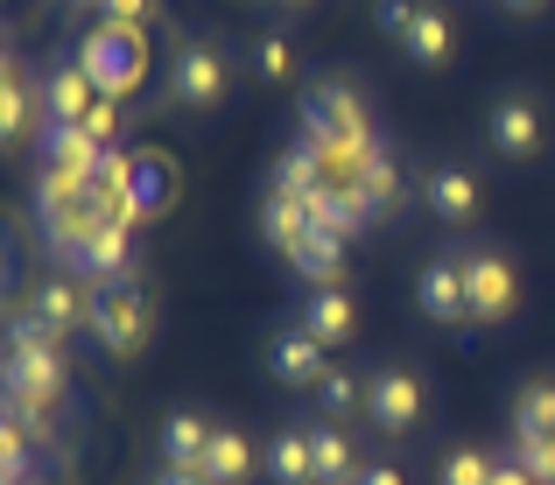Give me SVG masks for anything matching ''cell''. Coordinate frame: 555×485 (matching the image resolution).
<instances>
[{
    "label": "cell",
    "mask_w": 555,
    "mask_h": 485,
    "mask_svg": "<svg viewBox=\"0 0 555 485\" xmlns=\"http://www.w3.org/2000/svg\"><path fill=\"white\" fill-rule=\"evenodd\" d=\"M64 387H70V366H64L56 331L14 317V331H8V416H22L28 430H42V416L64 401Z\"/></svg>",
    "instance_id": "6da1fadb"
},
{
    "label": "cell",
    "mask_w": 555,
    "mask_h": 485,
    "mask_svg": "<svg viewBox=\"0 0 555 485\" xmlns=\"http://www.w3.org/2000/svg\"><path fill=\"white\" fill-rule=\"evenodd\" d=\"M296 127L302 135L296 141H310V149H373V106H366V92H359L352 78H317L310 92H302V113H296Z\"/></svg>",
    "instance_id": "7a4b0ae2"
},
{
    "label": "cell",
    "mask_w": 555,
    "mask_h": 485,
    "mask_svg": "<svg viewBox=\"0 0 555 485\" xmlns=\"http://www.w3.org/2000/svg\"><path fill=\"white\" fill-rule=\"evenodd\" d=\"M106 218H113V204H106V190H99L92 176H70V169H42L36 176V226H42V240H50L56 254H70V246H78L92 226H106Z\"/></svg>",
    "instance_id": "3957f363"
},
{
    "label": "cell",
    "mask_w": 555,
    "mask_h": 485,
    "mask_svg": "<svg viewBox=\"0 0 555 485\" xmlns=\"http://www.w3.org/2000/svg\"><path fill=\"white\" fill-rule=\"evenodd\" d=\"M92 337H99V352H113V359L149 352V337H155V296L134 282V275H120V282H92Z\"/></svg>",
    "instance_id": "277c9868"
},
{
    "label": "cell",
    "mask_w": 555,
    "mask_h": 485,
    "mask_svg": "<svg viewBox=\"0 0 555 485\" xmlns=\"http://www.w3.org/2000/svg\"><path fill=\"white\" fill-rule=\"evenodd\" d=\"M78 64L92 71L99 99H127L149 71V28H120V22H99L92 36L78 42Z\"/></svg>",
    "instance_id": "5b68a950"
},
{
    "label": "cell",
    "mask_w": 555,
    "mask_h": 485,
    "mask_svg": "<svg viewBox=\"0 0 555 485\" xmlns=\"http://www.w3.org/2000/svg\"><path fill=\"white\" fill-rule=\"evenodd\" d=\"M457 268H464V296H472V323L514 317L520 282H514V260H506L500 246H492V240H464L457 246Z\"/></svg>",
    "instance_id": "8992f818"
},
{
    "label": "cell",
    "mask_w": 555,
    "mask_h": 485,
    "mask_svg": "<svg viewBox=\"0 0 555 485\" xmlns=\"http://www.w3.org/2000/svg\"><path fill=\"white\" fill-rule=\"evenodd\" d=\"M225 85H232L225 50H218L211 36H197V42H183V50L169 56V85H163V99H169V106H183V113H211L218 99H225Z\"/></svg>",
    "instance_id": "52a82bcc"
},
{
    "label": "cell",
    "mask_w": 555,
    "mask_h": 485,
    "mask_svg": "<svg viewBox=\"0 0 555 485\" xmlns=\"http://www.w3.org/2000/svg\"><path fill=\"white\" fill-rule=\"evenodd\" d=\"M36 99H42V127H85V113L99 106V85H92V71L78 64V50L42 64Z\"/></svg>",
    "instance_id": "ba28073f"
},
{
    "label": "cell",
    "mask_w": 555,
    "mask_h": 485,
    "mask_svg": "<svg viewBox=\"0 0 555 485\" xmlns=\"http://www.w3.org/2000/svg\"><path fill=\"white\" fill-rule=\"evenodd\" d=\"M366 422L379 436H408L422 422V380L408 366H373L366 373Z\"/></svg>",
    "instance_id": "9c48e42d"
},
{
    "label": "cell",
    "mask_w": 555,
    "mask_h": 485,
    "mask_svg": "<svg viewBox=\"0 0 555 485\" xmlns=\"http://www.w3.org/2000/svg\"><path fill=\"white\" fill-rule=\"evenodd\" d=\"M486 135H492V155L500 162H534L542 155V106H534V92H500L492 99Z\"/></svg>",
    "instance_id": "30bf717a"
},
{
    "label": "cell",
    "mask_w": 555,
    "mask_h": 485,
    "mask_svg": "<svg viewBox=\"0 0 555 485\" xmlns=\"http://www.w3.org/2000/svg\"><path fill=\"white\" fill-rule=\"evenodd\" d=\"M22 317L42 323V331H56V337H70L78 323H92V282H85V275H50V282L28 289Z\"/></svg>",
    "instance_id": "8fae6325"
},
{
    "label": "cell",
    "mask_w": 555,
    "mask_h": 485,
    "mask_svg": "<svg viewBox=\"0 0 555 485\" xmlns=\"http://www.w3.org/2000/svg\"><path fill=\"white\" fill-rule=\"evenodd\" d=\"M415 310L436 317V323H472V296H464V268H457V246L422 260L415 275Z\"/></svg>",
    "instance_id": "7c38bea8"
},
{
    "label": "cell",
    "mask_w": 555,
    "mask_h": 485,
    "mask_svg": "<svg viewBox=\"0 0 555 485\" xmlns=\"http://www.w3.org/2000/svg\"><path fill=\"white\" fill-rule=\"evenodd\" d=\"M127 260H134V226L127 218H106V226H92L78 246L64 254L70 275H85V282H120Z\"/></svg>",
    "instance_id": "4fadbf2b"
},
{
    "label": "cell",
    "mask_w": 555,
    "mask_h": 485,
    "mask_svg": "<svg viewBox=\"0 0 555 485\" xmlns=\"http://www.w3.org/2000/svg\"><path fill=\"white\" fill-rule=\"evenodd\" d=\"M268 373H274V380H282V387H296V394H310V387H317V380H324V373H331V359H324V345H317V337H310V331H302V323H296V317H288V323H282V331H274V337H268Z\"/></svg>",
    "instance_id": "5bb4252c"
},
{
    "label": "cell",
    "mask_w": 555,
    "mask_h": 485,
    "mask_svg": "<svg viewBox=\"0 0 555 485\" xmlns=\"http://www.w3.org/2000/svg\"><path fill=\"white\" fill-rule=\"evenodd\" d=\"M296 323L317 337L324 352H338V345H352V331H359V310H352V296H345L338 282H324V289H302V303H296Z\"/></svg>",
    "instance_id": "9a60e30c"
},
{
    "label": "cell",
    "mask_w": 555,
    "mask_h": 485,
    "mask_svg": "<svg viewBox=\"0 0 555 485\" xmlns=\"http://www.w3.org/2000/svg\"><path fill=\"white\" fill-rule=\"evenodd\" d=\"M169 190H177L169 155H127V169H120V212H127V226L155 218V212L169 204Z\"/></svg>",
    "instance_id": "2e32d148"
},
{
    "label": "cell",
    "mask_w": 555,
    "mask_h": 485,
    "mask_svg": "<svg viewBox=\"0 0 555 485\" xmlns=\"http://www.w3.org/2000/svg\"><path fill=\"white\" fill-rule=\"evenodd\" d=\"M211 436H218V422H204L197 408H169L155 450H163L169 472H197V478H204V450H211Z\"/></svg>",
    "instance_id": "e0dca14e"
},
{
    "label": "cell",
    "mask_w": 555,
    "mask_h": 485,
    "mask_svg": "<svg viewBox=\"0 0 555 485\" xmlns=\"http://www.w3.org/2000/svg\"><path fill=\"white\" fill-rule=\"evenodd\" d=\"M422 204H429L443 226H472L478 218V176L464 169V162H436V169L422 176Z\"/></svg>",
    "instance_id": "ac0fdd59"
},
{
    "label": "cell",
    "mask_w": 555,
    "mask_h": 485,
    "mask_svg": "<svg viewBox=\"0 0 555 485\" xmlns=\"http://www.w3.org/2000/svg\"><path fill=\"white\" fill-rule=\"evenodd\" d=\"M260 240L274 246V254H296L302 240H310L317 232V218H310V204L296 197V190H282V183H268V197H260Z\"/></svg>",
    "instance_id": "d6986e66"
},
{
    "label": "cell",
    "mask_w": 555,
    "mask_h": 485,
    "mask_svg": "<svg viewBox=\"0 0 555 485\" xmlns=\"http://www.w3.org/2000/svg\"><path fill=\"white\" fill-rule=\"evenodd\" d=\"M260 464H268L274 485H317V458H310V422H288V430L268 436V450H260Z\"/></svg>",
    "instance_id": "ffe728a7"
},
{
    "label": "cell",
    "mask_w": 555,
    "mask_h": 485,
    "mask_svg": "<svg viewBox=\"0 0 555 485\" xmlns=\"http://www.w3.org/2000/svg\"><path fill=\"white\" fill-rule=\"evenodd\" d=\"M310 458H317V485H359V472H366L345 422H310Z\"/></svg>",
    "instance_id": "44dd1931"
},
{
    "label": "cell",
    "mask_w": 555,
    "mask_h": 485,
    "mask_svg": "<svg viewBox=\"0 0 555 485\" xmlns=\"http://www.w3.org/2000/svg\"><path fill=\"white\" fill-rule=\"evenodd\" d=\"M401 50L415 56L422 71H443V64H450V50H457V36H450V14L436 8V0H422V8H415V22H408Z\"/></svg>",
    "instance_id": "7402d4cb"
},
{
    "label": "cell",
    "mask_w": 555,
    "mask_h": 485,
    "mask_svg": "<svg viewBox=\"0 0 555 485\" xmlns=\"http://www.w3.org/2000/svg\"><path fill=\"white\" fill-rule=\"evenodd\" d=\"M113 149H99L85 127H42V169H70V176H99Z\"/></svg>",
    "instance_id": "603a6c76"
},
{
    "label": "cell",
    "mask_w": 555,
    "mask_h": 485,
    "mask_svg": "<svg viewBox=\"0 0 555 485\" xmlns=\"http://www.w3.org/2000/svg\"><path fill=\"white\" fill-rule=\"evenodd\" d=\"M288 268L302 275L310 289H324V282H345V232H331V226H317L310 240L288 254Z\"/></svg>",
    "instance_id": "cb8c5ba5"
},
{
    "label": "cell",
    "mask_w": 555,
    "mask_h": 485,
    "mask_svg": "<svg viewBox=\"0 0 555 485\" xmlns=\"http://www.w3.org/2000/svg\"><path fill=\"white\" fill-rule=\"evenodd\" d=\"M514 444H555V380H528L514 394Z\"/></svg>",
    "instance_id": "d4e9b609"
},
{
    "label": "cell",
    "mask_w": 555,
    "mask_h": 485,
    "mask_svg": "<svg viewBox=\"0 0 555 485\" xmlns=\"http://www.w3.org/2000/svg\"><path fill=\"white\" fill-rule=\"evenodd\" d=\"M246 478H254V444L218 422L211 450H204V485H246Z\"/></svg>",
    "instance_id": "484cf974"
},
{
    "label": "cell",
    "mask_w": 555,
    "mask_h": 485,
    "mask_svg": "<svg viewBox=\"0 0 555 485\" xmlns=\"http://www.w3.org/2000/svg\"><path fill=\"white\" fill-rule=\"evenodd\" d=\"M310 401H317V422L366 416V380H359V373H345V366H331V373L310 387Z\"/></svg>",
    "instance_id": "4316f807"
},
{
    "label": "cell",
    "mask_w": 555,
    "mask_h": 485,
    "mask_svg": "<svg viewBox=\"0 0 555 485\" xmlns=\"http://www.w3.org/2000/svg\"><path fill=\"white\" fill-rule=\"evenodd\" d=\"M359 204H366V218H387L401 204V169H393L387 149H373L366 169H359Z\"/></svg>",
    "instance_id": "83f0119b"
},
{
    "label": "cell",
    "mask_w": 555,
    "mask_h": 485,
    "mask_svg": "<svg viewBox=\"0 0 555 485\" xmlns=\"http://www.w3.org/2000/svg\"><path fill=\"white\" fill-rule=\"evenodd\" d=\"M492 464H500V450L457 444V450H443V472H436V485H492Z\"/></svg>",
    "instance_id": "f1b7e54d"
},
{
    "label": "cell",
    "mask_w": 555,
    "mask_h": 485,
    "mask_svg": "<svg viewBox=\"0 0 555 485\" xmlns=\"http://www.w3.org/2000/svg\"><path fill=\"white\" fill-rule=\"evenodd\" d=\"M28 113H36V99L22 92V71L8 64V78H0V135L22 141V135H28Z\"/></svg>",
    "instance_id": "f546056e"
},
{
    "label": "cell",
    "mask_w": 555,
    "mask_h": 485,
    "mask_svg": "<svg viewBox=\"0 0 555 485\" xmlns=\"http://www.w3.org/2000/svg\"><path fill=\"white\" fill-rule=\"evenodd\" d=\"M288 56H296L288 36H260L254 42V71H260V78H288Z\"/></svg>",
    "instance_id": "4dcf8cb0"
},
{
    "label": "cell",
    "mask_w": 555,
    "mask_h": 485,
    "mask_svg": "<svg viewBox=\"0 0 555 485\" xmlns=\"http://www.w3.org/2000/svg\"><path fill=\"white\" fill-rule=\"evenodd\" d=\"M415 8H422V0H379V8H373L379 36H387V42H401V36H408V22H415Z\"/></svg>",
    "instance_id": "1f68e13d"
},
{
    "label": "cell",
    "mask_w": 555,
    "mask_h": 485,
    "mask_svg": "<svg viewBox=\"0 0 555 485\" xmlns=\"http://www.w3.org/2000/svg\"><path fill=\"white\" fill-rule=\"evenodd\" d=\"M99 22H120V28H149V22H155V0H99Z\"/></svg>",
    "instance_id": "d6a6232c"
},
{
    "label": "cell",
    "mask_w": 555,
    "mask_h": 485,
    "mask_svg": "<svg viewBox=\"0 0 555 485\" xmlns=\"http://www.w3.org/2000/svg\"><path fill=\"white\" fill-rule=\"evenodd\" d=\"M85 135H92L99 149H113V135H120V99H99V106L85 113Z\"/></svg>",
    "instance_id": "836d02e7"
},
{
    "label": "cell",
    "mask_w": 555,
    "mask_h": 485,
    "mask_svg": "<svg viewBox=\"0 0 555 485\" xmlns=\"http://www.w3.org/2000/svg\"><path fill=\"white\" fill-rule=\"evenodd\" d=\"M514 458L534 472V485H555V444H514Z\"/></svg>",
    "instance_id": "e575fe53"
},
{
    "label": "cell",
    "mask_w": 555,
    "mask_h": 485,
    "mask_svg": "<svg viewBox=\"0 0 555 485\" xmlns=\"http://www.w3.org/2000/svg\"><path fill=\"white\" fill-rule=\"evenodd\" d=\"M492 485H534V472L520 458H500V464H492Z\"/></svg>",
    "instance_id": "d590c367"
},
{
    "label": "cell",
    "mask_w": 555,
    "mask_h": 485,
    "mask_svg": "<svg viewBox=\"0 0 555 485\" xmlns=\"http://www.w3.org/2000/svg\"><path fill=\"white\" fill-rule=\"evenodd\" d=\"M492 8H500V14H514V22H528V14H542L548 0H492Z\"/></svg>",
    "instance_id": "8d00e7d4"
},
{
    "label": "cell",
    "mask_w": 555,
    "mask_h": 485,
    "mask_svg": "<svg viewBox=\"0 0 555 485\" xmlns=\"http://www.w3.org/2000/svg\"><path fill=\"white\" fill-rule=\"evenodd\" d=\"M359 485H408V478L393 472V464H366V472H359Z\"/></svg>",
    "instance_id": "74e56055"
},
{
    "label": "cell",
    "mask_w": 555,
    "mask_h": 485,
    "mask_svg": "<svg viewBox=\"0 0 555 485\" xmlns=\"http://www.w3.org/2000/svg\"><path fill=\"white\" fill-rule=\"evenodd\" d=\"M149 485H204V478H197V472H169V464H163V472H155Z\"/></svg>",
    "instance_id": "f35d334b"
},
{
    "label": "cell",
    "mask_w": 555,
    "mask_h": 485,
    "mask_svg": "<svg viewBox=\"0 0 555 485\" xmlns=\"http://www.w3.org/2000/svg\"><path fill=\"white\" fill-rule=\"evenodd\" d=\"M268 8H282V14H310V0H268Z\"/></svg>",
    "instance_id": "ab89813d"
},
{
    "label": "cell",
    "mask_w": 555,
    "mask_h": 485,
    "mask_svg": "<svg viewBox=\"0 0 555 485\" xmlns=\"http://www.w3.org/2000/svg\"><path fill=\"white\" fill-rule=\"evenodd\" d=\"M64 8H99V0H64Z\"/></svg>",
    "instance_id": "60d3db41"
}]
</instances>
